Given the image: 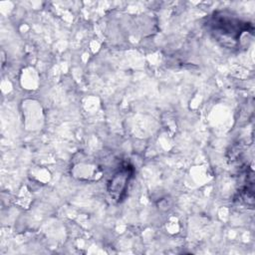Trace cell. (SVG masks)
<instances>
[{"label": "cell", "instance_id": "6da1fadb", "mask_svg": "<svg viewBox=\"0 0 255 255\" xmlns=\"http://www.w3.org/2000/svg\"><path fill=\"white\" fill-rule=\"evenodd\" d=\"M206 24L213 37L228 48L236 47L244 33L253 31L250 23L225 13H214Z\"/></svg>", "mask_w": 255, "mask_h": 255}, {"label": "cell", "instance_id": "7a4b0ae2", "mask_svg": "<svg viewBox=\"0 0 255 255\" xmlns=\"http://www.w3.org/2000/svg\"><path fill=\"white\" fill-rule=\"evenodd\" d=\"M133 174L134 167L129 161H123L119 164L108 181V192L113 200L116 202L124 200Z\"/></svg>", "mask_w": 255, "mask_h": 255}]
</instances>
